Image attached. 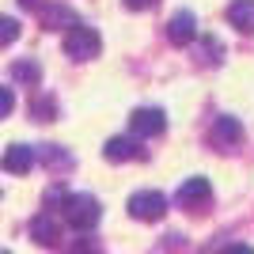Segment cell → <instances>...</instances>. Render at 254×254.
<instances>
[{
    "mask_svg": "<svg viewBox=\"0 0 254 254\" xmlns=\"http://www.w3.org/2000/svg\"><path fill=\"white\" fill-rule=\"evenodd\" d=\"M61 212H64V220H68V228H76V232H91L99 224V216H103V209H99V201L91 193H68Z\"/></svg>",
    "mask_w": 254,
    "mask_h": 254,
    "instance_id": "6da1fadb",
    "label": "cell"
},
{
    "mask_svg": "<svg viewBox=\"0 0 254 254\" xmlns=\"http://www.w3.org/2000/svg\"><path fill=\"white\" fill-rule=\"evenodd\" d=\"M99 50H103L99 31H91V27H84V23L64 34V53H68L72 61H91V57H99Z\"/></svg>",
    "mask_w": 254,
    "mask_h": 254,
    "instance_id": "7a4b0ae2",
    "label": "cell"
},
{
    "mask_svg": "<svg viewBox=\"0 0 254 254\" xmlns=\"http://www.w3.org/2000/svg\"><path fill=\"white\" fill-rule=\"evenodd\" d=\"M163 212H167V197L159 190H140V193L129 197V216L133 220L152 224V220H163Z\"/></svg>",
    "mask_w": 254,
    "mask_h": 254,
    "instance_id": "3957f363",
    "label": "cell"
},
{
    "mask_svg": "<svg viewBox=\"0 0 254 254\" xmlns=\"http://www.w3.org/2000/svg\"><path fill=\"white\" fill-rule=\"evenodd\" d=\"M129 129H133V137H159L167 129V114L156 106H140L129 114Z\"/></svg>",
    "mask_w": 254,
    "mask_h": 254,
    "instance_id": "277c9868",
    "label": "cell"
},
{
    "mask_svg": "<svg viewBox=\"0 0 254 254\" xmlns=\"http://www.w3.org/2000/svg\"><path fill=\"white\" fill-rule=\"evenodd\" d=\"M175 197H179V205L186 212L190 209H205V205L212 201V186H209V179H201V175H193V179H186L179 186V193H175Z\"/></svg>",
    "mask_w": 254,
    "mask_h": 254,
    "instance_id": "5b68a950",
    "label": "cell"
},
{
    "mask_svg": "<svg viewBox=\"0 0 254 254\" xmlns=\"http://www.w3.org/2000/svg\"><path fill=\"white\" fill-rule=\"evenodd\" d=\"M103 156L110 159V163H126V159H144L148 152L140 148L137 137H110V140H106V148H103Z\"/></svg>",
    "mask_w": 254,
    "mask_h": 254,
    "instance_id": "8992f818",
    "label": "cell"
},
{
    "mask_svg": "<svg viewBox=\"0 0 254 254\" xmlns=\"http://www.w3.org/2000/svg\"><path fill=\"white\" fill-rule=\"evenodd\" d=\"M34 159H38V152H34L31 144H11V148L0 156V167L8 171V175H27V171L34 167Z\"/></svg>",
    "mask_w": 254,
    "mask_h": 254,
    "instance_id": "52a82bcc",
    "label": "cell"
},
{
    "mask_svg": "<svg viewBox=\"0 0 254 254\" xmlns=\"http://www.w3.org/2000/svg\"><path fill=\"white\" fill-rule=\"evenodd\" d=\"M167 38L175 46H190L197 38V19H193V11H175L167 23Z\"/></svg>",
    "mask_w": 254,
    "mask_h": 254,
    "instance_id": "ba28073f",
    "label": "cell"
},
{
    "mask_svg": "<svg viewBox=\"0 0 254 254\" xmlns=\"http://www.w3.org/2000/svg\"><path fill=\"white\" fill-rule=\"evenodd\" d=\"M42 27L46 31H72V27H80V19H76V11L68 8V4H46L42 8Z\"/></svg>",
    "mask_w": 254,
    "mask_h": 254,
    "instance_id": "9c48e42d",
    "label": "cell"
},
{
    "mask_svg": "<svg viewBox=\"0 0 254 254\" xmlns=\"http://www.w3.org/2000/svg\"><path fill=\"white\" fill-rule=\"evenodd\" d=\"M31 239L42 247H57L61 243V224L53 220V212H38L31 220Z\"/></svg>",
    "mask_w": 254,
    "mask_h": 254,
    "instance_id": "30bf717a",
    "label": "cell"
},
{
    "mask_svg": "<svg viewBox=\"0 0 254 254\" xmlns=\"http://www.w3.org/2000/svg\"><path fill=\"white\" fill-rule=\"evenodd\" d=\"M212 144H220V148H228V144H239V140H243V126H239V122H235V118H216V122H212Z\"/></svg>",
    "mask_w": 254,
    "mask_h": 254,
    "instance_id": "8fae6325",
    "label": "cell"
},
{
    "mask_svg": "<svg viewBox=\"0 0 254 254\" xmlns=\"http://www.w3.org/2000/svg\"><path fill=\"white\" fill-rule=\"evenodd\" d=\"M228 23L239 27L243 34L254 31V0H232V8H228Z\"/></svg>",
    "mask_w": 254,
    "mask_h": 254,
    "instance_id": "7c38bea8",
    "label": "cell"
},
{
    "mask_svg": "<svg viewBox=\"0 0 254 254\" xmlns=\"http://www.w3.org/2000/svg\"><path fill=\"white\" fill-rule=\"evenodd\" d=\"M31 118H34V122H53V118H57V103H53L50 95H34Z\"/></svg>",
    "mask_w": 254,
    "mask_h": 254,
    "instance_id": "4fadbf2b",
    "label": "cell"
},
{
    "mask_svg": "<svg viewBox=\"0 0 254 254\" xmlns=\"http://www.w3.org/2000/svg\"><path fill=\"white\" fill-rule=\"evenodd\" d=\"M11 76H15L19 84H38V80H42V68L34 61H15L11 64Z\"/></svg>",
    "mask_w": 254,
    "mask_h": 254,
    "instance_id": "5bb4252c",
    "label": "cell"
},
{
    "mask_svg": "<svg viewBox=\"0 0 254 254\" xmlns=\"http://www.w3.org/2000/svg\"><path fill=\"white\" fill-rule=\"evenodd\" d=\"M38 156H42L50 167H68V163H72V156H68V152H61L57 144H42V148H38Z\"/></svg>",
    "mask_w": 254,
    "mask_h": 254,
    "instance_id": "9a60e30c",
    "label": "cell"
},
{
    "mask_svg": "<svg viewBox=\"0 0 254 254\" xmlns=\"http://www.w3.org/2000/svg\"><path fill=\"white\" fill-rule=\"evenodd\" d=\"M15 38H19V23L11 15H0V46H11Z\"/></svg>",
    "mask_w": 254,
    "mask_h": 254,
    "instance_id": "2e32d148",
    "label": "cell"
},
{
    "mask_svg": "<svg viewBox=\"0 0 254 254\" xmlns=\"http://www.w3.org/2000/svg\"><path fill=\"white\" fill-rule=\"evenodd\" d=\"M68 254H103V247H99V239H87V235H80V239H72Z\"/></svg>",
    "mask_w": 254,
    "mask_h": 254,
    "instance_id": "e0dca14e",
    "label": "cell"
},
{
    "mask_svg": "<svg viewBox=\"0 0 254 254\" xmlns=\"http://www.w3.org/2000/svg\"><path fill=\"white\" fill-rule=\"evenodd\" d=\"M15 110V95H11V87H0V118H8Z\"/></svg>",
    "mask_w": 254,
    "mask_h": 254,
    "instance_id": "ac0fdd59",
    "label": "cell"
},
{
    "mask_svg": "<svg viewBox=\"0 0 254 254\" xmlns=\"http://www.w3.org/2000/svg\"><path fill=\"white\" fill-rule=\"evenodd\" d=\"M159 0H126V8L129 11H148V8H156Z\"/></svg>",
    "mask_w": 254,
    "mask_h": 254,
    "instance_id": "d6986e66",
    "label": "cell"
},
{
    "mask_svg": "<svg viewBox=\"0 0 254 254\" xmlns=\"http://www.w3.org/2000/svg\"><path fill=\"white\" fill-rule=\"evenodd\" d=\"M220 254H254V251H251L247 243H228V247H224Z\"/></svg>",
    "mask_w": 254,
    "mask_h": 254,
    "instance_id": "ffe728a7",
    "label": "cell"
},
{
    "mask_svg": "<svg viewBox=\"0 0 254 254\" xmlns=\"http://www.w3.org/2000/svg\"><path fill=\"white\" fill-rule=\"evenodd\" d=\"M23 8H46V0H19Z\"/></svg>",
    "mask_w": 254,
    "mask_h": 254,
    "instance_id": "44dd1931",
    "label": "cell"
},
{
    "mask_svg": "<svg viewBox=\"0 0 254 254\" xmlns=\"http://www.w3.org/2000/svg\"><path fill=\"white\" fill-rule=\"evenodd\" d=\"M0 254H11V251H0Z\"/></svg>",
    "mask_w": 254,
    "mask_h": 254,
    "instance_id": "7402d4cb",
    "label": "cell"
}]
</instances>
